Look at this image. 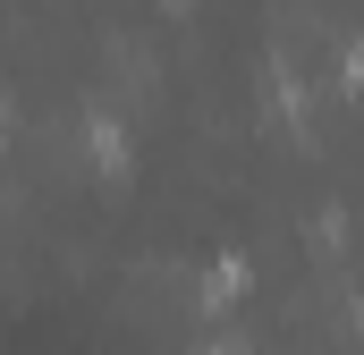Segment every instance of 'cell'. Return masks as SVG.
<instances>
[{
  "label": "cell",
  "mask_w": 364,
  "mask_h": 355,
  "mask_svg": "<svg viewBox=\"0 0 364 355\" xmlns=\"http://www.w3.org/2000/svg\"><path fill=\"white\" fill-rule=\"evenodd\" d=\"M348 85H364V51H348Z\"/></svg>",
  "instance_id": "cell-1"
}]
</instances>
